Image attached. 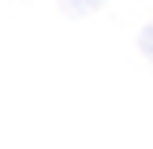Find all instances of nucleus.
Segmentation results:
<instances>
[{"instance_id":"1","label":"nucleus","mask_w":153,"mask_h":149,"mask_svg":"<svg viewBox=\"0 0 153 149\" xmlns=\"http://www.w3.org/2000/svg\"><path fill=\"white\" fill-rule=\"evenodd\" d=\"M60 4H64V11H71V15H90V11H97L105 0H60Z\"/></svg>"},{"instance_id":"2","label":"nucleus","mask_w":153,"mask_h":149,"mask_svg":"<svg viewBox=\"0 0 153 149\" xmlns=\"http://www.w3.org/2000/svg\"><path fill=\"white\" fill-rule=\"evenodd\" d=\"M138 49H142V56H146L149 63H153V22H149V26L138 34Z\"/></svg>"}]
</instances>
